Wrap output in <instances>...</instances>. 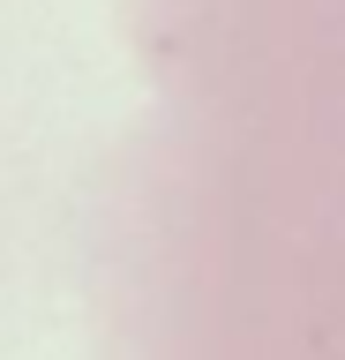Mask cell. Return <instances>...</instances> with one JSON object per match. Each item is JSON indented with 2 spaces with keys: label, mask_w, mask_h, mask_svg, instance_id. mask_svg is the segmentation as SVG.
<instances>
[]
</instances>
